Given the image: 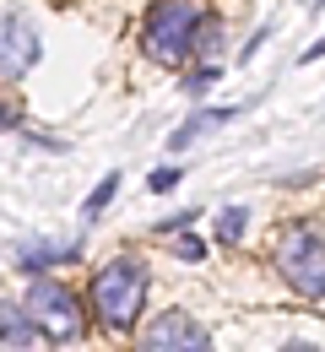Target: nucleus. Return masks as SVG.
<instances>
[{
	"mask_svg": "<svg viewBox=\"0 0 325 352\" xmlns=\"http://www.w3.org/2000/svg\"><path fill=\"white\" fill-rule=\"evenodd\" d=\"M141 298H146V271L131 255L109 261L93 276V304H98V320L109 331H131V320L141 314Z\"/></svg>",
	"mask_w": 325,
	"mask_h": 352,
	"instance_id": "f257e3e1",
	"label": "nucleus"
},
{
	"mask_svg": "<svg viewBox=\"0 0 325 352\" xmlns=\"http://www.w3.org/2000/svg\"><path fill=\"white\" fill-rule=\"evenodd\" d=\"M195 28H201V11H195V0H152V11H146V28H141V44L152 60H163V65H179L195 44Z\"/></svg>",
	"mask_w": 325,
	"mask_h": 352,
	"instance_id": "f03ea898",
	"label": "nucleus"
},
{
	"mask_svg": "<svg viewBox=\"0 0 325 352\" xmlns=\"http://www.w3.org/2000/svg\"><path fill=\"white\" fill-rule=\"evenodd\" d=\"M22 309H27L33 331H44L49 342H76L82 336V304L60 282H33V293L22 298Z\"/></svg>",
	"mask_w": 325,
	"mask_h": 352,
	"instance_id": "7ed1b4c3",
	"label": "nucleus"
},
{
	"mask_svg": "<svg viewBox=\"0 0 325 352\" xmlns=\"http://www.w3.org/2000/svg\"><path fill=\"white\" fill-rule=\"evenodd\" d=\"M277 265H282V276H287L304 298H325V239H315L309 228L282 233Z\"/></svg>",
	"mask_w": 325,
	"mask_h": 352,
	"instance_id": "20e7f679",
	"label": "nucleus"
},
{
	"mask_svg": "<svg viewBox=\"0 0 325 352\" xmlns=\"http://www.w3.org/2000/svg\"><path fill=\"white\" fill-rule=\"evenodd\" d=\"M38 28L22 16V11H0V76L16 82L38 65Z\"/></svg>",
	"mask_w": 325,
	"mask_h": 352,
	"instance_id": "39448f33",
	"label": "nucleus"
},
{
	"mask_svg": "<svg viewBox=\"0 0 325 352\" xmlns=\"http://www.w3.org/2000/svg\"><path fill=\"white\" fill-rule=\"evenodd\" d=\"M141 352H212V336L179 314V309H168V314H157L152 325H146V336H141Z\"/></svg>",
	"mask_w": 325,
	"mask_h": 352,
	"instance_id": "423d86ee",
	"label": "nucleus"
},
{
	"mask_svg": "<svg viewBox=\"0 0 325 352\" xmlns=\"http://www.w3.org/2000/svg\"><path fill=\"white\" fill-rule=\"evenodd\" d=\"M27 342H33V320H27V309L0 298V347H5V352H27Z\"/></svg>",
	"mask_w": 325,
	"mask_h": 352,
	"instance_id": "0eeeda50",
	"label": "nucleus"
},
{
	"mask_svg": "<svg viewBox=\"0 0 325 352\" xmlns=\"http://www.w3.org/2000/svg\"><path fill=\"white\" fill-rule=\"evenodd\" d=\"M114 190H120V174H103V184H98L93 195H87V206H82V217L93 222V217H103V206L114 201Z\"/></svg>",
	"mask_w": 325,
	"mask_h": 352,
	"instance_id": "6e6552de",
	"label": "nucleus"
},
{
	"mask_svg": "<svg viewBox=\"0 0 325 352\" xmlns=\"http://www.w3.org/2000/svg\"><path fill=\"white\" fill-rule=\"evenodd\" d=\"M76 255V244H60V250H22V265L27 271H44V265H60Z\"/></svg>",
	"mask_w": 325,
	"mask_h": 352,
	"instance_id": "1a4fd4ad",
	"label": "nucleus"
},
{
	"mask_svg": "<svg viewBox=\"0 0 325 352\" xmlns=\"http://www.w3.org/2000/svg\"><path fill=\"white\" fill-rule=\"evenodd\" d=\"M244 222H249V212H244V206H228L223 222H217V239H223V244H238V239H244Z\"/></svg>",
	"mask_w": 325,
	"mask_h": 352,
	"instance_id": "9d476101",
	"label": "nucleus"
},
{
	"mask_svg": "<svg viewBox=\"0 0 325 352\" xmlns=\"http://www.w3.org/2000/svg\"><path fill=\"white\" fill-rule=\"evenodd\" d=\"M179 168H157V174H152V190H174V184H179Z\"/></svg>",
	"mask_w": 325,
	"mask_h": 352,
	"instance_id": "9b49d317",
	"label": "nucleus"
},
{
	"mask_svg": "<svg viewBox=\"0 0 325 352\" xmlns=\"http://www.w3.org/2000/svg\"><path fill=\"white\" fill-rule=\"evenodd\" d=\"M179 255H185V261H201V239H179Z\"/></svg>",
	"mask_w": 325,
	"mask_h": 352,
	"instance_id": "f8f14e48",
	"label": "nucleus"
},
{
	"mask_svg": "<svg viewBox=\"0 0 325 352\" xmlns=\"http://www.w3.org/2000/svg\"><path fill=\"white\" fill-rule=\"evenodd\" d=\"M320 54H325V33H320V38H315L309 49H304V65H309V60H320Z\"/></svg>",
	"mask_w": 325,
	"mask_h": 352,
	"instance_id": "ddd939ff",
	"label": "nucleus"
},
{
	"mask_svg": "<svg viewBox=\"0 0 325 352\" xmlns=\"http://www.w3.org/2000/svg\"><path fill=\"white\" fill-rule=\"evenodd\" d=\"M282 352H320V347H309V342H287Z\"/></svg>",
	"mask_w": 325,
	"mask_h": 352,
	"instance_id": "4468645a",
	"label": "nucleus"
},
{
	"mask_svg": "<svg viewBox=\"0 0 325 352\" xmlns=\"http://www.w3.org/2000/svg\"><path fill=\"white\" fill-rule=\"evenodd\" d=\"M304 6H320V0H304Z\"/></svg>",
	"mask_w": 325,
	"mask_h": 352,
	"instance_id": "2eb2a0df",
	"label": "nucleus"
}]
</instances>
